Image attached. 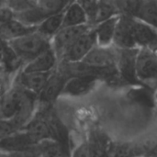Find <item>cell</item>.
Returning a JSON list of instances; mask_svg holds the SVG:
<instances>
[{"label": "cell", "instance_id": "cell-23", "mask_svg": "<svg viewBox=\"0 0 157 157\" xmlns=\"http://www.w3.org/2000/svg\"><path fill=\"white\" fill-rule=\"evenodd\" d=\"M119 16L115 1H98V10L96 15L95 26L113 17Z\"/></svg>", "mask_w": 157, "mask_h": 157}, {"label": "cell", "instance_id": "cell-26", "mask_svg": "<svg viewBox=\"0 0 157 157\" xmlns=\"http://www.w3.org/2000/svg\"><path fill=\"white\" fill-rule=\"evenodd\" d=\"M69 157H92V148L91 145L85 142L80 144L72 152Z\"/></svg>", "mask_w": 157, "mask_h": 157}, {"label": "cell", "instance_id": "cell-25", "mask_svg": "<svg viewBox=\"0 0 157 157\" xmlns=\"http://www.w3.org/2000/svg\"><path fill=\"white\" fill-rule=\"evenodd\" d=\"M35 4L36 1H32V0H14V1L5 2V5L14 14H17L25 10H28L30 7H32Z\"/></svg>", "mask_w": 157, "mask_h": 157}, {"label": "cell", "instance_id": "cell-22", "mask_svg": "<svg viewBox=\"0 0 157 157\" xmlns=\"http://www.w3.org/2000/svg\"><path fill=\"white\" fill-rule=\"evenodd\" d=\"M35 30V28L27 27L14 17L6 26L0 29V38L7 42L12 40L22 37L28 33L33 32Z\"/></svg>", "mask_w": 157, "mask_h": 157}, {"label": "cell", "instance_id": "cell-7", "mask_svg": "<svg viewBox=\"0 0 157 157\" xmlns=\"http://www.w3.org/2000/svg\"><path fill=\"white\" fill-rule=\"evenodd\" d=\"M132 33L136 49H150L156 51V29L133 18Z\"/></svg>", "mask_w": 157, "mask_h": 157}, {"label": "cell", "instance_id": "cell-28", "mask_svg": "<svg viewBox=\"0 0 157 157\" xmlns=\"http://www.w3.org/2000/svg\"><path fill=\"white\" fill-rule=\"evenodd\" d=\"M16 131L17 130L13 126V124L10 121L0 119V142Z\"/></svg>", "mask_w": 157, "mask_h": 157}, {"label": "cell", "instance_id": "cell-3", "mask_svg": "<svg viewBox=\"0 0 157 157\" xmlns=\"http://www.w3.org/2000/svg\"><path fill=\"white\" fill-rule=\"evenodd\" d=\"M135 77L141 81H155L157 75L156 51L138 49L134 63Z\"/></svg>", "mask_w": 157, "mask_h": 157}, {"label": "cell", "instance_id": "cell-34", "mask_svg": "<svg viewBox=\"0 0 157 157\" xmlns=\"http://www.w3.org/2000/svg\"><path fill=\"white\" fill-rule=\"evenodd\" d=\"M0 157H6V155H5L4 154H1V153H0Z\"/></svg>", "mask_w": 157, "mask_h": 157}, {"label": "cell", "instance_id": "cell-17", "mask_svg": "<svg viewBox=\"0 0 157 157\" xmlns=\"http://www.w3.org/2000/svg\"><path fill=\"white\" fill-rule=\"evenodd\" d=\"M87 25L86 13L78 1H70L63 11V28Z\"/></svg>", "mask_w": 157, "mask_h": 157}, {"label": "cell", "instance_id": "cell-24", "mask_svg": "<svg viewBox=\"0 0 157 157\" xmlns=\"http://www.w3.org/2000/svg\"><path fill=\"white\" fill-rule=\"evenodd\" d=\"M78 2L86 13L87 18V25L89 27H94L97 10H98V1H78Z\"/></svg>", "mask_w": 157, "mask_h": 157}, {"label": "cell", "instance_id": "cell-32", "mask_svg": "<svg viewBox=\"0 0 157 157\" xmlns=\"http://www.w3.org/2000/svg\"><path fill=\"white\" fill-rule=\"evenodd\" d=\"M6 74V70L4 68V66L0 63V79L3 78V77H5V75Z\"/></svg>", "mask_w": 157, "mask_h": 157}, {"label": "cell", "instance_id": "cell-19", "mask_svg": "<svg viewBox=\"0 0 157 157\" xmlns=\"http://www.w3.org/2000/svg\"><path fill=\"white\" fill-rule=\"evenodd\" d=\"M36 149L40 157H69L70 155L66 146L61 140L47 139L40 142Z\"/></svg>", "mask_w": 157, "mask_h": 157}, {"label": "cell", "instance_id": "cell-31", "mask_svg": "<svg viewBox=\"0 0 157 157\" xmlns=\"http://www.w3.org/2000/svg\"><path fill=\"white\" fill-rule=\"evenodd\" d=\"M6 48H7V42L0 38V63L2 62V59L4 57V54H5Z\"/></svg>", "mask_w": 157, "mask_h": 157}, {"label": "cell", "instance_id": "cell-10", "mask_svg": "<svg viewBox=\"0 0 157 157\" xmlns=\"http://www.w3.org/2000/svg\"><path fill=\"white\" fill-rule=\"evenodd\" d=\"M68 78L57 68H55L48 77L38 99L42 103H52L61 96L63 86Z\"/></svg>", "mask_w": 157, "mask_h": 157}, {"label": "cell", "instance_id": "cell-5", "mask_svg": "<svg viewBox=\"0 0 157 157\" xmlns=\"http://www.w3.org/2000/svg\"><path fill=\"white\" fill-rule=\"evenodd\" d=\"M81 62L94 68L117 69L116 49L113 46L108 48L96 46Z\"/></svg>", "mask_w": 157, "mask_h": 157}, {"label": "cell", "instance_id": "cell-20", "mask_svg": "<svg viewBox=\"0 0 157 157\" xmlns=\"http://www.w3.org/2000/svg\"><path fill=\"white\" fill-rule=\"evenodd\" d=\"M134 19L141 21L156 29L157 25V1L143 0L136 12Z\"/></svg>", "mask_w": 157, "mask_h": 157}, {"label": "cell", "instance_id": "cell-2", "mask_svg": "<svg viewBox=\"0 0 157 157\" xmlns=\"http://www.w3.org/2000/svg\"><path fill=\"white\" fill-rule=\"evenodd\" d=\"M97 46L93 28H89L82 33L64 52L60 62L77 63L81 62Z\"/></svg>", "mask_w": 157, "mask_h": 157}, {"label": "cell", "instance_id": "cell-16", "mask_svg": "<svg viewBox=\"0 0 157 157\" xmlns=\"http://www.w3.org/2000/svg\"><path fill=\"white\" fill-rule=\"evenodd\" d=\"M22 129L29 133L37 144L43 140L56 139L51 123L43 118H32Z\"/></svg>", "mask_w": 157, "mask_h": 157}, {"label": "cell", "instance_id": "cell-11", "mask_svg": "<svg viewBox=\"0 0 157 157\" xmlns=\"http://www.w3.org/2000/svg\"><path fill=\"white\" fill-rule=\"evenodd\" d=\"M133 18L119 16V20L117 23L113 44L112 46L119 50H132L136 49L132 33V25Z\"/></svg>", "mask_w": 157, "mask_h": 157}, {"label": "cell", "instance_id": "cell-21", "mask_svg": "<svg viewBox=\"0 0 157 157\" xmlns=\"http://www.w3.org/2000/svg\"><path fill=\"white\" fill-rule=\"evenodd\" d=\"M63 28V11L47 17L37 28L36 31L48 40H52Z\"/></svg>", "mask_w": 157, "mask_h": 157}, {"label": "cell", "instance_id": "cell-8", "mask_svg": "<svg viewBox=\"0 0 157 157\" xmlns=\"http://www.w3.org/2000/svg\"><path fill=\"white\" fill-rule=\"evenodd\" d=\"M23 97V90L11 86L0 100V119L11 121L18 114Z\"/></svg>", "mask_w": 157, "mask_h": 157}, {"label": "cell", "instance_id": "cell-6", "mask_svg": "<svg viewBox=\"0 0 157 157\" xmlns=\"http://www.w3.org/2000/svg\"><path fill=\"white\" fill-rule=\"evenodd\" d=\"M36 145L37 144L32 140L29 133L21 129L14 132L0 142V153L6 155L28 151L35 148Z\"/></svg>", "mask_w": 157, "mask_h": 157}, {"label": "cell", "instance_id": "cell-29", "mask_svg": "<svg viewBox=\"0 0 157 157\" xmlns=\"http://www.w3.org/2000/svg\"><path fill=\"white\" fill-rule=\"evenodd\" d=\"M6 157H40V154L38 153L36 147L28 151L23 152H17V153H12V154H4Z\"/></svg>", "mask_w": 157, "mask_h": 157}, {"label": "cell", "instance_id": "cell-27", "mask_svg": "<svg viewBox=\"0 0 157 157\" xmlns=\"http://www.w3.org/2000/svg\"><path fill=\"white\" fill-rule=\"evenodd\" d=\"M14 17H15L14 13L4 3V5L0 6V29L6 26Z\"/></svg>", "mask_w": 157, "mask_h": 157}, {"label": "cell", "instance_id": "cell-33", "mask_svg": "<svg viewBox=\"0 0 157 157\" xmlns=\"http://www.w3.org/2000/svg\"><path fill=\"white\" fill-rule=\"evenodd\" d=\"M4 3H5V2H3V1H0V6H2L4 5Z\"/></svg>", "mask_w": 157, "mask_h": 157}, {"label": "cell", "instance_id": "cell-13", "mask_svg": "<svg viewBox=\"0 0 157 157\" xmlns=\"http://www.w3.org/2000/svg\"><path fill=\"white\" fill-rule=\"evenodd\" d=\"M98 78L94 76H74L66 80L61 96L82 97L89 93Z\"/></svg>", "mask_w": 157, "mask_h": 157}, {"label": "cell", "instance_id": "cell-12", "mask_svg": "<svg viewBox=\"0 0 157 157\" xmlns=\"http://www.w3.org/2000/svg\"><path fill=\"white\" fill-rule=\"evenodd\" d=\"M58 64V60L52 49L40 53L26 64H24L20 71L23 73H39L46 74L52 72Z\"/></svg>", "mask_w": 157, "mask_h": 157}, {"label": "cell", "instance_id": "cell-14", "mask_svg": "<svg viewBox=\"0 0 157 157\" xmlns=\"http://www.w3.org/2000/svg\"><path fill=\"white\" fill-rule=\"evenodd\" d=\"M118 20L119 16H116L92 27L96 38L97 46L103 48L112 46Z\"/></svg>", "mask_w": 157, "mask_h": 157}, {"label": "cell", "instance_id": "cell-4", "mask_svg": "<svg viewBox=\"0 0 157 157\" xmlns=\"http://www.w3.org/2000/svg\"><path fill=\"white\" fill-rule=\"evenodd\" d=\"M89 28L91 27L88 25L81 27H64L51 40V49L56 55L58 63L66 49Z\"/></svg>", "mask_w": 157, "mask_h": 157}, {"label": "cell", "instance_id": "cell-9", "mask_svg": "<svg viewBox=\"0 0 157 157\" xmlns=\"http://www.w3.org/2000/svg\"><path fill=\"white\" fill-rule=\"evenodd\" d=\"M51 73L39 74V73H23L19 71L12 86H17L24 91H27L38 98Z\"/></svg>", "mask_w": 157, "mask_h": 157}, {"label": "cell", "instance_id": "cell-15", "mask_svg": "<svg viewBox=\"0 0 157 157\" xmlns=\"http://www.w3.org/2000/svg\"><path fill=\"white\" fill-rule=\"evenodd\" d=\"M146 148L136 143L114 142L105 152L108 157H146Z\"/></svg>", "mask_w": 157, "mask_h": 157}, {"label": "cell", "instance_id": "cell-30", "mask_svg": "<svg viewBox=\"0 0 157 157\" xmlns=\"http://www.w3.org/2000/svg\"><path fill=\"white\" fill-rule=\"evenodd\" d=\"M5 77L0 79V100L2 99V98L5 96V94L6 93V91L9 89V87H7L6 83L5 81Z\"/></svg>", "mask_w": 157, "mask_h": 157}, {"label": "cell", "instance_id": "cell-18", "mask_svg": "<svg viewBox=\"0 0 157 157\" xmlns=\"http://www.w3.org/2000/svg\"><path fill=\"white\" fill-rule=\"evenodd\" d=\"M116 49V48H115ZM138 49L132 50H119L116 49V67L119 73L122 74L127 78L135 77L134 63Z\"/></svg>", "mask_w": 157, "mask_h": 157}, {"label": "cell", "instance_id": "cell-1", "mask_svg": "<svg viewBox=\"0 0 157 157\" xmlns=\"http://www.w3.org/2000/svg\"><path fill=\"white\" fill-rule=\"evenodd\" d=\"M7 44L22 66L51 49V40L39 34L36 30L7 41Z\"/></svg>", "mask_w": 157, "mask_h": 157}]
</instances>
